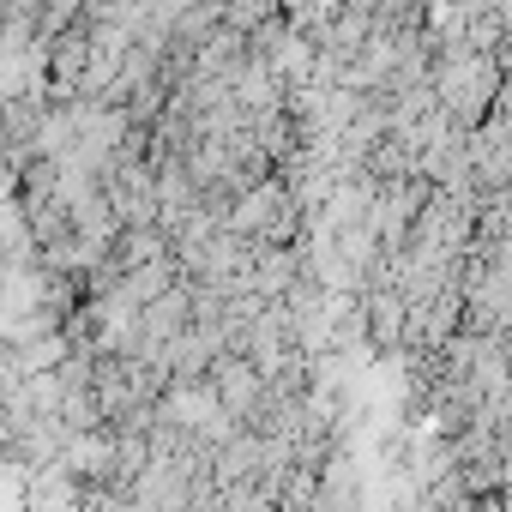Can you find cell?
Instances as JSON below:
<instances>
[{
	"mask_svg": "<svg viewBox=\"0 0 512 512\" xmlns=\"http://www.w3.org/2000/svg\"><path fill=\"white\" fill-rule=\"evenodd\" d=\"M272 13H278V0H217V19L235 25V31H253V25L272 19Z\"/></svg>",
	"mask_w": 512,
	"mask_h": 512,
	"instance_id": "3957f363",
	"label": "cell"
},
{
	"mask_svg": "<svg viewBox=\"0 0 512 512\" xmlns=\"http://www.w3.org/2000/svg\"><path fill=\"white\" fill-rule=\"evenodd\" d=\"M211 398L223 404V416H260L266 410V380H260V368H253L247 356H229V350H217L211 362Z\"/></svg>",
	"mask_w": 512,
	"mask_h": 512,
	"instance_id": "7a4b0ae2",
	"label": "cell"
},
{
	"mask_svg": "<svg viewBox=\"0 0 512 512\" xmlns=\"http://www.w3.org/2000/svg\"><path fill=\"white\" fill-rule=\"evenodd\" d=\"M428 97L458 121L470 127L494 97H500V55L488 49H440V61H428Z\"/></svg>",
	"mask_w": 512,
	"mask_h": 512,
	"instance_id": "6da1fadb",
	"label": "cell"
}]
</instances>
